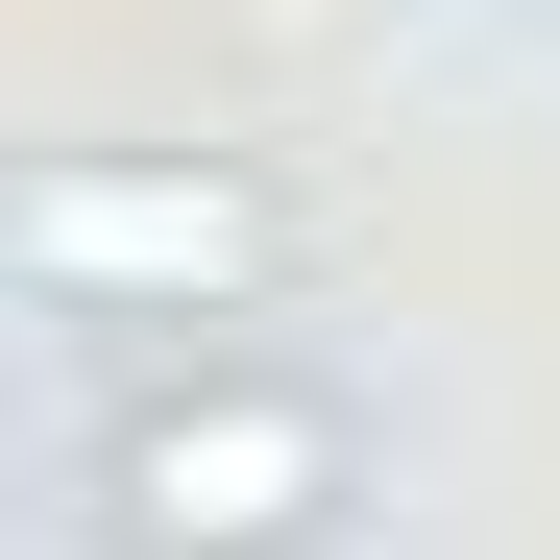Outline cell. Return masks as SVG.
Masks as SVG:
<instances>
[{"mask_svg": "<svg viewBox=\"0 0 560 560\" xmlns=\"http://www.w3.org/2000/svg\"><path fill=\"white\" fill-rule=\"evenodd\" d=\"M0 244H25V293H73V317H244L268 268H293V196L220 171V147H25Z\"/></svg>", "mask_w": 560, "mask_h": 560, "instance_id": "6da1fadb", "label": "cell"}, {"mask_svg": "<svg viewBox=\"0 0 560 560\" xmlns=\"http://www.w3.org/2000/svg\"><path fill=\"white\" fill-rule=\"evenodd\" d=\"M341 488H365V439H341V390H293V365H171V390L98 439L122 560H293Z\"/></svg>", "mask_w": 560, "mask_h": 560, "instance_id": "7a4b0ae2", "label": "cell"}]
</instances>
